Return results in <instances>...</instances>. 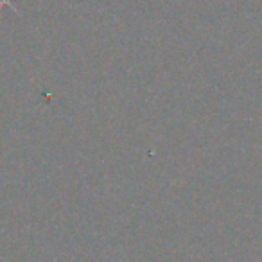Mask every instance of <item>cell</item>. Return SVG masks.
Returning <instances> with one entry per match:
<instances>
[{"label":"cell","mask_w":262,"mask_h":262,"mask_svg":"<svg viewBox=\"0 0 262 262\" xmlns=\"http://www.w3.org/2000/svg\"><path fill=\"white\" fill-rule=\"evenodd\" d=\"M4 4H8V6H11L13 9H16V8H15V4H13V0H0V8H2Z\"/></svg>","instance_id":"1"}]
</instances>
